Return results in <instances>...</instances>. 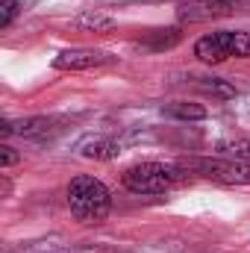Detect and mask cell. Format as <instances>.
<instances>
[{
	"label": "cell",
	"mask_w": 250,
	"mask_h": 253,
	"mask_svg": "<svg viewBox=\"0 0 250 253\" xmlns=\"http://www.w3.org/2000/svg\"><path fill=\"white\" fill-rule=\"evenodd\" d=\"M194 56L206 65H221L227 59H248L250 56V33L239 30H218L209 33L203 39H197L194 44Z\"/></svg>",
	"instance_id": "3"
},
{
	"label": "cell",
	"mask_w": 250,
	"mask_h": 253,
	"mask_svg": "<svg viewBox=\"0 0 250 253\" xmlns=\"http://www.w3.org/2000/svg\"><path fill=\"white\" fill-rule=\"evenodd\" d=\"M200 88L206 94H212V97H236V88L230 83H224V80H215V77H203L200 80Z\"/></svg>",
	"instance_id": "13"
},
{
	"label": "cell",
	"mask_w": 250,
	"mask_h": 253,
	"mask_svg": "<svg viewBox=\"0 0 250 253\" xmlns=\"http://www.w3.org/2000/svg\"><path fill=\"white\" fill-rule=\"evenodd\" d=\"M83 156H85V159H100V162H106V159H115V156H118V144H115L112 138H94V141L83 144Z\"/></svg>",
	"instance_id": "10"
},
{
	"label": "cell",
	"mask_w": 250,
	"mask_h": 253,
	"mask_svg": "<svg viewBox=\"0 0 250 253\" xmlns=\"http://www.w3.org/2000/svg\"><path fill=\"white\" fill-rule=\"evenodd\" d=\"M186 168L218 186H250V165L230 156H197V159H188Z\"/></svg>",
	"instance_id": "4"
},
{
	"label": "cell",
	"mask_w": 250,
	"mask_h": 253,
	"mask_svg": "<svg viewBox=\"0 0 250 253\" xmlns=\"http://www.w3.org/2000/svg\"><path fill=\"white\" fill-rule=\"evenodd\" d=\"M245 0H186L177 9V21L180 24H200V21H215V18H227L233 15Z\"/></svg>",
	"instance_id": "5"
},
{
	"label": "cell",
	"mask_w": 250,
	"mask_h": 253,
	"mask_svg": "<svg viewBox=\"0 0 250 253\" xmlns=\"http://www.w3.org/2000/svg\"><path fill=\"white\" fill-rule=\"evenodd\" d=\"M68 206L80 224H100L112 209V194L97 177L80 174L68 183Z\"/></svg>",
	"instance_id": "1"
},
{
	"label": "cell",
	"mask_w": 250,
	"mask_h": 253,
	"mask_svg": "<svg viewBox=\"0 0 250 253\" xmlns=\"http://www.w3.org/2000/svg\"><path fill=\"white\" fill-rule=\"evenodd\" d=\"M180 39H183V30L180 27H165V30H150L141 39V44L150 47V50H168V47L180 44Z\"/></svg>",
	"instance_id": "8"
},
{
	"label": "cell",
	"mask_w": 250,
	"mask_h": 253,
	"mask_svg": "<svg viewBox=\"0 0 250 253\" xmlns=\"http://www.w3.org/2000/svg\"><path fill=\"white\" fill-rule=\"evenodd\" d=\"M124 189L132 194H165L171 189H180L188 183L186 168L171 162H138L124 171Z\"/></svg>",
	"instance_id": "2"
},
{
	"label": "cell",
	"mask_w": 250,
	"mask_h": 253,
	"mask_svg": "<svg viewBox=\"0 0 250 253\" xmlns=\"http://www.w3.org/2000/svg\"><path fill=\"white\" fill-rule=\"evenodd\" d=\"M53 118H24V121H3L0 132L9 138V135H24V138H44L50 135L53 129Z\"/></svg>",
	"instance_id": "7"
},
{
	"label": "cell",
	"mask_w": 250,
	"mask_h": 253,
	"mask_svg": "<svg viewBox=\"0 0 250 253\" xmlns=\"http://www.w3.org/2000/svg\"><path fill=\"white\" fill-rule=\"evenodd\" d=\"M77 27L91 30V33H109V30H115V18L100 15V12H85V15L77 18Z\"/></svg>",
	"instance_id": "12"
},
{
	"label": "cell",
	"mask_w": 250,
	"mask_h": 253,
	"mask_svg": "<svg viewBox=\"0 0 250 253\" xmlns=\"http://www.w3.org/2000/svg\"><path fill=\"white\" fill-rule=\"evenodd\" d=\"M18 12H21L18 0H0V30L12 27V21L18 18Z\"/></svg>",
	"instance_id": "14"
},
{
	"label": "cell",
	"mask_w": 250,
	"mask_h": 253,
	"mask_svg": "<svg viewBox=\"0 0 250 253\" xmlns=\"http://www.w3.org/2000/svg\"><path fill=\"white\" fill-rule=\"evenodd\" d=\"M15 162H21V153H15V147L3 144V147H0V165H3V168H12Z\"/></svg>",
	"instance_id": "15"
},
{
	"label": "cell",
	"mask_w": 250,
	"mask_h": 253,
	"mask_svg": "<svg viewBox=\"0 0 250 253\" xmlns=\"http://www.w3.org/2000/svg\"><path fill=\"white\" fill-rule=\"evenodd\" d=\"M115 65V56L106 50H91V47H74V50H62L53 68L56 71H91V68H106Z\"/></svg>",
	"instance_id": "6"
},
{
	"label": "cell",
	"mask_w": 250,
	"mask_h": 253,
	"mask_svg": "<svg viewBox=\"0 0 250 253\" xmlns=\"http://www.w3.org/2000/svg\"><path fill=\"white\" fill-rule=\"evenodd\" d=\"M162 115H165V118H174V121H203L209 112H206V106H200V103H186V100H180V103L162 106Z\"/></svg>",
	"instance_id": "9"
},
{
	"label": "cell",
	"mask_w": 250,
	"mask_h": 253,
	"mask_svg": "<svg viewBox=\"0 0 250 253\" xmlns=\"http://www.w3.org/2000/svg\"><path fill=\"white\" fill-rule=\"evenodd\" d=\"M218 153L250 165V138H227V141L218 144Z\"/></svg>",
	"instance_id": "11"
}]
</instances>
